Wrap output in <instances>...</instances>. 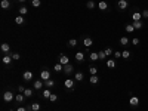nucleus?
Returning a JSON list of instances; mask_svg holds the SVG:
<instances>
[{
    "label": "nucleus",
    "mask_w": 148,
    "mask_h": 111,
    "mask_svg": "<svg viewBox=\"0 0 148 111\" xmlns=\"http://www.w3.org/2000/svg\"><path fill=\"white\" fill-rule=\"evenodd\" d=\"M15 22H16L18 25H22V24L25 22V19H24V16H22V15H19V16H16V18H15Z\"/></svg>",
    "instance_id": "5701e85b"
},
{
    "label": "nucleus",
    "mask_w": 148,
    "mask_h": 111,
    "mask_svg": "<svg viewBox=\"0 0 148 111\" xmlns=\"http://www.w3.org/2000/svg\"><path fill=\"white\" fill-rule=\"evenodd\" d=\"M12 59H13V58H12V55H9V53H7V55H5V56L2 58V62H3L5 65H11Z\"/></svg>",
    "instance_id": "0eeeda50"
},
{
    "label": "nucleus",
    "mask_w": 148,
    "mask_h": 111,
    "mask_svg": "<svg viewBox=\"0 0 148 111\" xmlns=\"http://www.w3.org/2000/svg\"><path fill=\"white\" fill-rule=\"evenodd\" d=\"M24 99H25V95H24V93L15 95V101H16V102H19V104H21V102H24Z\"/></svg>",
    "instance_id": "a211bd4d"
},
{
    "label": "nucleus",
    "mask_w": 148,
    "mask_h": 111,
    "mask_svg": "<svg viewBox=\"0 0 148 111\" xmlns=\"http://www.w3.org/2000/svg\"><path fill=\"white\" fill-rule=\"evenodd\" d=\"M142 18H148V9L142 11Z\"/></svg>",
    "instance_id": "37998d69"
},
{
    "label": "nucleus",
    "mask_w": 148,
    "mask_h": 111,
    "mask_svg": "<svg viewBox=\"0 0 148 111\" xmlns=\"http://www.w3.org/2000/svg\"><path fill=\"white\" fill-rule=\"evenodd\" d=\"M92 45H93V40H92L90 37H84V39H83V46L84 47H90Z\"/></svg>",
    "instance_id": "1a4fd4ad"
},
{
    "label": "nucleus",
    "mask_w": 148,
    "mask_h": 111,
    "mask_svg": "<svg viewBox=\"0 0 148 111\" xmlns=\"http://www.w3.org/2000/svg\"><path fill=\"white\" fill-rule=\"evenodd\" d=\"M124 30H126L127 33H133V31H135V27H133V24H126Z\"/></svg>",
    "instance_id": "4be33fe9"
},
{
    "label": "nucleus",
    "mask_w": 148,
    "mask_h": 111,
    "mask_svg": "<svg viewBox=\"0 0 148 111\" xmlns=\"http://www.w3.org/2000/svg\"><path fill=\"white\" fill-rule=\"evenodd\" d=\"M98 7H99L101 11H107V9H108V3L104 2V0H101L99 3H98Z\"/></svg>",
    "instance_id": "f8f14e48"
},
{
    "label": "nucleus",
    "mask_w": 148,
    "mask_h": 111,
    "mask_svg": "<svg viewBox=\"0 0 148 111\" xmlns=\"http://www.w3.org/2000/svg\"><path fill=\"white\" fill-rule=\"evenodd\" d=\"M33 89H30V88H27L25 89V92H24V95H25V98H30V96H33Z\"/></svg>",
    "instance_id": "cd10ccee"
},
{
    "label": "nucleus",
    "mask_w": 148,
    "mask_h": 111,
    "mask_svg": "<svg viewBox=\"0 0 148 111\" xmlns=\"http://www.w3.org/2000/svg\"><path fill=\"white\" fill-rule=\"evenodd\" d=\"M28 108H25V107H18L16 108V111H27Z\"/></svg>",
    "instance_id": "a18cd8bd"
},
{
    "label": "nucleus",
    "mask_w": 148,
    "mask_h": 111,
    "mask_svg": "<svg viewBox=\"0 0 148 111\" xmlns=\"http://www.w3.org/2000/svg\"><path fill=\"white\" fill-rule=\"evenodd\" d=\"M74 82L76 80H73V79H67V80H64V86L67 89H73L74 88Z\"/></svg>",
    "instance_id": "39448f33"
},
{
    "label": "nucleus",
    "mask_w": 148,
    "mask_h": 111,
    "mask_svg": "<svg viewBox=\"0 0 148 111\" xmlns=\"http://www.w3.org/2000/svg\"><path fill=\"white\" fill-rule=\"evenodd\" d=\"M89 73H90V76H96V73H98V68L96 67H89Z\"/></svg>",
    "instance_id": "c85d7f7f"
},
{
    "label": "nucleus",
    "mask_w": 148,
    "mask_h": 111,
    "mask_svg": "<svg viewBox=\"0 0 148 111\" xmlns=\"http://www.w3.org/2000/svg\"><path fill=\"white\" fill-rule=\"evenodd\" d=\"M22 79L25 82H33V73H31V71H25L22 74Z\"/></svg>",
    "instance_id": "423d86ee"
},
{
    "label": "nucleus",
    "mask_w": 148,
    "mask_h": 111,
    "mask_svg": "<svg viewBox=\"0 0 148 111\" xmlns=\"http://www.w3.org/2000/svg\"><path fill=\"white\" fill-rule=\"evenodd\" d=\"M12 99H15V95L12 93L11 90H7V92L3 93V101H5V102H11Z\"/></svg>",
    "instance_id": "f257e3e1"
},
{
    "label": "nucleus",
    "mask_w": 148,
    "mask_h": 111,
    "mask_svg": "<svg viewBox=\"0 0 148 111\" xmlns=\"http://www.w3.org/2000/svg\"><path fill=\"white\" fill-rule=\"evenodd\" d=\"M50 95H52V92H50L49 89H45V92H43V98H45V99H49V98H50Z\"/></svg>",
    "instance_id": "c756f323"
},
{
    "label": "nucleus",
    "mask_w": 148,
    "mask_h": 111,
    "mask_svg": "<svg viewBox=\"0 0 148 111\" xmlns=\"http://www.w3.org/2000/svg\"><path fill=\"white\" fill-rule=\"evenodd\" d=\"M141 18H142V13H139V12L132 13V21H141Z\"/></svg>",
    "instance_id": "4468645a"
},
{
    "label": "nucleus",
    "mask_w": 148,
    "mask_h": 111,
    "mask_svg": "<svg viewBox=\"0 0 148 111\" xmlns=\"http://www.w3.org/2000/svg\"><path fill=\"white\" fill-rule=\"evenodd\" d=\"M27 12H28V9H27V7H25V6H22V7H21V9H19V15H25V13H27Z\"/></svg>",
    "instance_id": "58836bf2"
},
{
    "label": "nucleus",
    "mask_w": 148,
    "mask_h": 111,
    "mask_svg": "<svg viewBox=\"0 0 148 111\" xmlns=\"http://www.w3.org/2000/svg\"><path fill=\"white\" fill-rule=\"evenodd\" d=\"M45 84H46L47 88H53V86H55V82H53L52 79H49V80H45Z\"/></svg>",
    "instance_id": "7c9ffc66"
},
{
    "label": "nucleus",
    "mask_w": 148,
    "mask_h": 111,
    "mask_svg": "<svg viewBox=\"0 0 148 111\" xmlns=\"http://www.w3.org/2000/svg\"><path fill=\"white\" fill-rule=\"evenodd\" d=\"M40 79L43 80V82H45V80H49V79H50V73H49L47 70H43L40 73Z\"/></svg>",
    "instance_id": "6e6552de"
},
{
    "label": "nucleus",
    "mask_w": 148,
    "mask_h": 111,
    "mask_svg": "<svg viewBox=\"0 0 148 111\" xmlns=\"http://www.w3.org/2000/svg\"><path fill=\"white\" fill-rule=\"evenodd\" d=\"M132 24H133L135 30H141L142 28V22H141V21H132Z\"/></svg>",
    "instance_id": "a878e982"
},
{
    "label": "nucleus",
    "mask_w": 148,
    "mask_h": 111,
    "mask_svg": "<svg viewBox=\"0 0 148 111\" xmlns=\"http://www.w3.org/2000/svg\"><path fill=\"white\" fill-rule=\"evenodd\" d=\"M89 82H90V84H96V83L99 82V77H98V76H90Z\"/></svg>",
    "instance_id": "b1692460"
},
{
    "label": "nucleus",
    "mask_w": 148,
    "mask_h": 111,
    "mask_svg": "<svg viewBox=\"0 0 148 111\" xmlns=\"http://www.w3.org/2000/svg\"><path fill=\"white\" fill-rule=\"evenodd\" d=\"M18 2H21V3H24V2H25V0H18Z\"/></svg>",
    "instance_id": "49530a36"
},
{
    "label": "nucleus",
    "mask_w": 148,
    "mask_h": 111,
    "mask_svg": "<svg viewBox=\"0 0 148 111\" xmlns=\"http://www.w3.org/2000/svg\"><path fill=\"white\" fill-rule=\"evenodd\" d=\"M25 89H27V88H24V86H19V88H18V90H19V93H24V92H25Z\"/></svg>",
    "instance_id": "c03bdc74"
},
{
    "label": "nucleus",
    "mask_w": 148,
    "mask_h": 111,
    "mask_svg": "<svg viewBox=\"0 0 148 111\" xmlns=\"http://www.w3.org/2000/svg\"><path fill=\"white\" fill-rule=\"evenodd\" d=\"M129 104H130L132 107L139 105V98H138V96H132V98L129 99Z\"/></svg>",
    "instance_id": "9d476101"
},
{
    "label": "nucleus",
    "mask_w": 148,
    "mask_h": 111,
    "mask_svg": "<svg viewBox=\"0 0 148 111\" xmlns=\"http://www.w3.org/2000/svg\"><path fill=\"white\" fill-rule=\"evenodd\" d=\"M49 101H50V102H56V101H58V95L52 93V95H50V98H49Z\"/></svg>",
    "instance_id": "f704fd0d"
},
{
    "label": "nucleus",
    "mask_w": 148,
    "mask_h": 111,
    "mask_svg": "<svg viewBox=\"0 0 148 111\" xmlns=\"http://www.w3.org/2000/svg\"><path fill=\"white\" fill-rule=\"evenodd\" d=\"M105 53H107V56L112 55V49H111V47H107V49H105Z\"/></svg>",
    "instance_id": "a19ab883"
},
{
    "label": "nucleus",
    "mask_w": 148,
    "mask_h": 111,
    "mask_svg": "<svg viewBox=\"0 0 148 111\" xmlns=\"http://www.w3.org/2000/svg\"><path fill=\"white\" fill-rule=\"evenodd\" d=\"M31 5L34 6V7H39V6L41 5V2L40 0H31Z\"/></svg>",
    "instance_id": "4c0bfd02"
},
{
    "label": "nucleus",
    "mask_w": 148,
    "mask_h": 111,
    "mask_svg": "<svg viewBox=\"0 0 148 111\" xmlns=\"http://www.w3.org/2000/svg\"><path fill=\"white\" fill-rule=\"evenodd\" d=\"M89 58H90V61L93 62V61H98V59H99V55H98V52H92L89 55Z\"/></svg>",
    "instance_id": "412c9836"
},
{
    "label": "nucleus",
    "mask_w": 148,
    "mask_h": 111,
    "mask_svg": "<svg viewBox=\"0 0 148 111\" xmlns=\"http://www.w3.org/2000/svg\"><path fill=\"white\" fill-rule=\"evenodd\" d=\"M59 62L62 65H67V64H70V58H68L67 55H64V53H61V55H59Z\"/></svg>",
    "instance_id": "7ed1b4c3"
},
{
    "label": "nucleus",
    "mask_w": 148,
    "mask_h": 111,
    "mask_svg": "<svg viewBox=\"0 0 148 111\" xmlns=\"http://www.w3.org/2000/svg\"><path fill=\"white\" fill-rule=\"evenodd\" d=\"M0 49H2L5 53H9V50H11V45H7V43H2Z\"/></svg>",
    "instance_id": "2eb2a0df"
},
{
    "label": "nucleus",
    "mask_w": 148,
    "mask_h": 111,
    "mask_svg": "<svg viewBox=\"0 0 148 111\" xmlns=\"http://www.w3.org/2000/svg\"><path fill=\"white\" fill-rule=\"evenodd\" d=\"M76 59L79 61V62H82L83 59H84V53H83V52H77L76 53Z\"/></svg>",
    "instance_id": "393cba45"
},
{
    "label": "nucleus",
    "mask_w": 148,
    "mask_h": 111,
    "mask_svg": "<svg viewBox=\"0 0 148 111\" xmlns=\"http://www.w3.org/2000/svg\"><path fill=\"white\" fill-rule=\"evenodd\" d=\"M0 6H2V9H9L11 7V2L9 0H2Z\"/></svg>",
    "instance_id": "f3484780"
},
{
    "label": "nucleus",
    "mask_w": 148,
    "mask_h": 111,
    "mask_svg": "<svg viewBox=\"0 0 148 111\" xmlns=\"http://www.w3.org/2000/svg\"><path fill=\"white\" fill-rule=\"evenodd\" d=\"M83 79H84V76H83L82 71H79V73H76V74H74V80H76V82H82Z\"/></svg>",
    "instance_id": "dca6fc26"
},
{
    "label": "nucleus",
    "mask_w": 148,
    "mask_h": 111,
    "mask_svg": "<svg viewBox=\"0 0 148 111\" xmlns=\"http://www.w3.org/2000/svg\"><path fill=\"white\" fill-rule=\"evenodd\" d=\"M12 58L15 59V61H19V59H21V55H19V53H16V52H15V53H12Z\"/></svg>",
    "instance_id": "ea45409f"
},
{
    "label": "nucleus",
    "mask_w": 148,
    "mask_h": 111,
    "mask_svg": "<svg viewBox=\"0 0 148 111\" xmlns=\"http://www.w3.org/2000/svg\"><path fill=\"white\" fill-rule=\"evenodd\" d=\"M129 43H130V40L127 37H121V39H120V45H123V46H127Z\"/></svg>",
    "instance_id": "bb28decb"
},
{
    "label": "nucleus",
    "mask_w": 148,
    "mask_h": 111,
    "mask_svg": "<svg viewBox=\"0 0 148 111\" xmlns=\"http://www.w3.org/2000/svg\"><path fill=\"white\" fill-rule=\"evenodd\" d=\"M117 6H118L120 11H126V9L129 7V2H127V0H118Z\"/></svg>",
    "instance_id": "f03ea898"
},
{
    "label": "nucleus",
    "mask_w": 148,
    "mask_h": 111,
    "mask_svg": "<svg viewBox=\"0 0 148 111\" xmlns=\"http://www.w3.org/2000/svg\"><path fill=\"white\" fill-rule=\"evenodd\" d=\"M30 111H39L40 110V104H37V102H34V104H31V105L28 107Z\"/></svg>",
    "instance_id": "6ab92c4d"
},
{
    "label": "nucleus",
    "mask_w": 148,
    "mask_h": 111,
    "mask_svg": "<svg viewBox=\"0 0 148 111\" xmlns=\"http://www.w3.org/2000/svg\"><path fill=\"white\" fill-rule=\"evenodd\" d=\"M129 56H130V52H129V50H123V52H121V58L127 59Z\"/></svg>",
    "instance_id": "c9c22d12"
},
{
    "label": "nucleus",
    "mask_w": 148,
    "mask_h": 111,
    "mask_svg": "<svg viewBox=\"0 0 148 111\" xmlns=\"http://www.w3.org/2000/svg\"><path fill=\"white\" fill-rule=\"evenodd\" d=\"M43 83H45V82H43L41 79H40V80H34V89H36V90H40V89L43 88Z\"/></svg>",
    "instance_id": "9b49d317"
},
{
    "label": "nucleus",
    "mask_w": 148,
    "mask_h": 111,
    "mask_svg": "<svg viewBox=\"0 0 148 111\" xmlns=\"http://www.w3.org/2000/svg\"><path fill=\"white\" fill-rule=\"evenodd\" d=\"M114 56H116V59H117V58H121V52L116 50V52H114Z\"/></svg>",
    "instance_id": "79ce46f5"
},
{
    "label": "nucleus",
    "mask_w": 148,
    "mask_h": 111,
    "mask_svg": "<svg viewBox=\"0 0 148 111\" xmlns=\"http://www.w3.org/2000/svg\"><path fill=\"white\" fill-rule=\"evenodd\" d=\"M86 6H88V9H93V7H95V2H93V0H89L88 3H86Z\"/></svg>",
    "instance_id": "72a5a7b5"
},
{
    "label": "nucleus",
    "mask_w": 148,
    "mask_h": 111,
    "mask_svg": "<svg viewBox=\"0 0 148 111\" xmlns=\"http://www.w3.org/2000/svg\"><path fill=\"white\" fill-rule=\"evenodd\" d=\"M68 46H70V47H76L77 46V40H76V39H71V40L68 41Z\"/></svg>",
    "instance_id": "473e14b6"
},
{
    "label": "nucleus",
    "mask_w": 148,
    "mask_h": 111,
    "mask_svg": "<svg viewBox=\"0 0 148 111\" xmlns=\"http://www.w3.org/2000/svg\"><path fill=\"white\" fill-rule=\"evenodd\" d=\"M53 70L56 71V73H61V71H64V65L61 64V62H58V64H55V67H53Z\"/></svg>",
    "instance_id": "aec40b11"
},
{
    "label": "nucleus",
    "mask_w": 148,
    "mask_h": 111,
    "mask_svg": "<svg viewBox=\"0 0 148 111\" xmlns=\"http://www.w3.org/2000/svg\"><path fill=\"white\" fill-rule=\"evenodd\" d=\"M98 55H99V59H101V61H104V59L107 58V53H105V50H101V52H98Z\"/></svg>",
    "instance_id": "2f4dec72"
},
{
    "label": "nucleus",
    "mask_w": 148,
    "mask_h": 111,
    "mask_svg": "<svg viewBox=\"0 0 148 111\" xmlns=\"http://www.w3.org/2000/svg\"><path fill=\"white\" fill-rule=\"evenodd\" d=\"M64 73L68 76V74H73L74 73V67L71 64H67V65H64Z\"/></svg>",
    "instance_id": "20e7f679"
},
{
    "label": "nucleus",
    "mask_w": 148,
    "mask_h": 111,
    "mask_svg": "<svg viewBox=\"0 0 148 111\" xmlns=\"http://www.w3.org/2000/svg\"><path fill=\"white\" fill-rule=\"evenodd\" d=\"M139 43H141V41H139L138 37H133V39H132V45H133V46H139Z\"/></svg>",
    "instance_id": "e433bc0d"
},
{
    "label": "nucleus",
    "mask_w": 148,
    "mask_h": 111,
    "mask_svg": "<svg viewBox=\"0 0 148 111\" xmlns=\"http://www.w3.org/2000/svg\"><path fill=\"white\" fill-rule=\"evenodd\" d=\"M107 67H108V68H116V67H117L116 59H108V61H107Z\"/></svg>",
    "instance_id": "ddd939ff"
}]
</instances>
